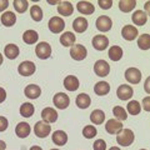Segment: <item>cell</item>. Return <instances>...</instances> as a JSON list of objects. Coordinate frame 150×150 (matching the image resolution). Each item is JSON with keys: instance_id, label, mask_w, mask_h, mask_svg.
<instances>
[{"instance_id": "34", "label": "cell", "mask_w": 150, "mask_h": 150, "mask_svg": "<svg viewBox=\"0 0 150 150\" xmlns=\"http://www.w3.org/2000/svg\"><path fill=\"white\" fill-rule=\"evenodd\" d=\"M126 110H128L130 115H138L142 111V105L137 100H130L128 103V105H126Z\"/></svg>"}, {"instance_id": "25", "label": "cell", "mask_w": 150, "mask_h": 150, "mask_svg": "<svg viewBox=\"0 0 150 150\" xmlns=\"http://www.w3.org/2000/svg\"><path fill=\"white\" fill-rule=\"evenodd\" d=\"M19 53H20V49H19V46L15 44H8L5 48H4V54L10 60L16 59L19 56Z\"/></svg>"}, {"instance_id": "31", "label": "cell", "mask_w": 150, "mask_h": 150, "mask_svg": "<svg viewBox=\"0 0 150 150\" xmlns=\"http://www.w3.org/2000/svg\"><path fill=\"white\" fill-rule=\"evenodd\" d=\"M90 120H91V123L95 124V125L103 124L104 123V120H105V112L103 110H100V109L93 110L91 114H90Z\"/></svg>"}, {"instance_id": "30", "label": "cell", "mask_w": 150, "mask_h": 150, "mask_svg": "<svg viewBox=\"0 0 150 150\" xmlns=\"http://www.w3.org/2000/svg\"><path fill=\"white\" fill-rule=\"evenodd\" d=\"M94 91H95V94H96V95H99V96L106 95V94L110 91L109 83H106V81H99V83H96L95 86H94Z\"/></svg>"}, {"instance_id": "52", "label": "cell", "mask_w": 150, "mask_h": 150, "mask_svg": "<svg viewBox=\"0 0 150 150\" xmlns=\"http://www.w3.org/2000/svg\"><path fill=\"white\" fill-rule=\"evenodd\" d=\"M50 150H59V149H50Z\"/></svg>"}, {"instance_id": "49", "label": "cell", "mask_w": 150, "mask_h": 150, "mask_svg": "<svg viewBox=\"0 0 150 150\" xmlns=\"http://www.w3.org/2000/svg\"><path fill=\"white\" fill-rule=\"evenodd\" d=\"M29 150H43V148H40V146H38V145H34V146H31Z\"/></svg>"}, {"instance_id": "28", "label": "cell", "mask_w": 150, "mask_h": 150, "mask_svg": "<svg viewBox=\"0 0 150 150\" xmlns=\"http://www.w3.org/2000/svg\"><path fill=\"white\" fill-rule=\"evenodd\" d=\"M75 103H76L78 108H80V109H86V108L90 106L91 99H90V96H89L88 94L81 93V94H79V95L76 96V100H75Z\"/></svg>"}, {"instance_id": "14", "label": "cell", "mask_w": 150, "mask_h": 150, "mask_svg": "<svg viewBox=\"0 0 150 150\" xmlns=\"http://www.w3.org/2000/svg\"><path fill=\"white\" fill-rule=\"evenodd\" d=\"M121 36L128 41L135 40L138 38V29L134 25H125L121 29Z\"/></svg>"}, {"instance_id": "9", "label": "cell", "mask_w": 150, "mask_h": 150, "mask_svg": "<svg viewBox=\"0 0 150 150\" xmlns=\"http://www.w3.org/2000/svg\"><path fill=\"white\" fill-rule=\"evenodd\" d=\"M50 131H51V125L44 123V121H38L34 126V133L38 138L41 139L46 138L50 134Z\"/></svg>"}, {"instance_id": "20", "label": "cell", "mask_w": 150, "mask_h": 150, "mask_svg": "<svg viewBox=\"0 0 150 150\" xmlns=\"http://www.w3.org/2000/svg\"><path fill=\"white\" fill-rule=\"evenodd\" d=\"M76 9L83 15H90V14L95 11V8H94L93 3H90V1H79L76 4Z\"/></svg>"}, {"instance_id": "3", "label": "cell", "mask_w": 150, "mask_h": 150, "mask_svg": "<svg viewBox=\"0 0 150 150\" xmlns=\"http://www.w3.org/2000/svg\"><path fill=\"white\" fill-rule=\"evenodd\" d=\"M86 55H88V50L85 46L81 44H76V45L74 44L71 48H70V56H71L74 60H76V62L84 60L86 58Z\"/></svg>"}, {"instance_id": "6", "label": "cell", "mask_w": 150, "mask_h": 150, "mask_svg": "<svg viewBox=\"0 0 150 150\" xmlns=\"http://www.w3.org/2000/svg\"><path fill=\"white\" fill-rule=\"evenodd\" d=\"M94 73H95L98 76H108L110 73V65L108 64V62H105V60H98V62L95 63V65H94Z\"/></svg>"}, {"instance_id": "29", "label": "cell", "mask_w": 150, "mask_h": 150, "mask_svg": "<svg viewBox=\"0 0 150 150\" xmlns=\"http://www.w3.org/2000/svg\"><path fill=\"white\" fill-rule=\"evenodd\" d=\"M108 56H109L110 60H112V62H119L123 58V49L118 45H112L110 46L109 51H108Z\"/></svg>"}, {"instance_id": "1", "label": "cell", "mask_w": 150, "mask_h": 150, "mask_svg": "<svg viewBox=\"0 0 150 150\" xmlns=\"http://www.w3.org/2000/svg\"><path fill=\"white\" fill-rule=\"evenodd\" d=\"M135 135L133 130L130 129H121L118 134H116V143L121 146H129L134 143Z\"/></svg>"}, {"instance_id": "35", "label": "cell", "mask_w": 150, "mask_h": 150, "mask_svg": "<svg viewBox=\"0 0 150 150\" xmlns=\"http://www.w3.org/2000/svg\"><path fill=\"white\" fill-rule=\"evenodd\" d=\"M30 16L34 21H41L43 20V10L39 5H33L30 8Z\"/></svg>"}, {"instance_id": "12", "label": "cell", "mask_w": 150, "mask_h": 150, "mask_svg": "<svg viewBox=\"0 0 150 150\" xmlns=\"http://www.w3.org/2000/svg\"><path fill=\"white\" fill-rule=\"evenodd\" d=\"M116 95L120 100H129L131 96L134 95V90L130 85H126V84H121V85L116 90Z\"/></svg>"}, {"instance_id": "13", "label": "cell", "mask_w": 150, "mask_h": 150, "mask_svg": "<svg viewBox=\"0 0 150 150\" xmlns=\"http://www.w3.org/2000/svg\"><path fill=\"white\" fill-rule=\"evenodd\" d=\"M91 44L94 46V49L103 51V50H105L108 46H109V39H108L105 35H95L93 38Z\"/></svg>"}, {"instance_id": "43", "label": "cell", "mask_w": 150, "mask_h": 150, "mask_svg": "<svg viewBox=\"0 0 150 150\" xmlns=\"http://www.w3.org/2000/svg\"><path fill=\"white\" fill-rule=\"evenodd\" d=\"M143 108H144V110L150 111V96H146L143 99Z\"/></svg>"}, {"instance_id": "2", "label": "cell", "mask_w": 150, "mask_h": 150, "mask_svg": "<svg viewBox=\"0 0 150 150\" xmlns=\"http://www.w3.org/2000/svg\"><path fill=\"white\" fill-rule=\"evenodd\" d=\"M35 54L39 59L41 60H45V59H49L51 56V46L49 43L46 41H40L39 44L36 45L35 48Z\"/></svg>"}, {"instance_id": "51", "label": "cell", "mask_w": 150, "mask_h": 150, "mask_svg": "<svg viewBox=\"0 0 150 150\" xmlns=\"http://www.w3.org/2000/svg\"><path fill=\"white\" fill-rule=\"evenodd\" d=\"M3 60H4V58H3V55H1V53H0V65L3 64Z\"/></svg>"}, {"instance_id": "21", "label": "cell", "mask_w": 150, "mask_h": 150, "mask_svg": "<svg viewBox=\"0 0 150 150\" xmlns=\"http://www.w3.org/2000/svg\"><path fill=\"white\" fill-rule=\"evenodd\" d=\"M30 131H31L30 125L28 124V123H25V121H21V123H19L16 125V128H15V134L20 139H25L28 135L30 134Z\"/></svg>"}, {"instance_id": "15", "label": "cell", "mask_w": 150, "mask_h": 150, "mask_svg": "<svg viewBox=\"0 0 150 150\" xmlns=\"http://www.w3.org/2000/svg\"><path fill=\"white\" fill-rule=\"evenodd\" d=\"M79 86H80V83H79V79L74 75H68L67 78L64 79V88L69 91H76Z\"/></svg>"}, {"instance_id": "37", "label": "cell", "mask_w": 150, "mask_h": 150, "mask_svg": "<svg viewBox=\"0 0 150 150\" xmlns=\"http://www.w3.org/2000/svg\"><path fill=\"white\" fill-rule=\"evenodd\" d=\"M13 5H14V9H15L18 13L23 14L28 10V8H29V1H26V0H14Z\"/></svg>"}, {"instance_id": "4", "label": "cell", "mask_w": 150, "mask_h": 150, "mask_svg": "<svg viewBox=\"0 0 150 150\" xmlns=\"http://www.w3.org/2000/svg\"><path fill=\"white\" fill-rule=\"evenodd\" d=\"M48 28L51 33L54 34H59L65 29V21L60 16H53L50 18V20L48 23Z\"/></svg>"}, {"instance_id": "33", "label": "cell", "mask_w": 150, "mask_h": 150, "mask_svg": "<svg viewBox=\"0 0 150 150\" xmlns=\"http://www.w3.org/2000/svg\"><path fill=\"white\" fill-rule=\"evenodd\" d=\"M135 6H137L135 0H120L119 1V9L123 13H130L131 10H134Z\"/></svg>"}, {"instance_id": "53", "label": "cell", "mask_w": 150, "mask_h": 150, "mask_svg": "<svg viewBox=\"0 0 150 150\" xmlns=\"http://www.w3.org/2000/svg\"><path fill=\"white\" fill-rule=\"evenodd\" d=\"M140 150H146V149H140Z\"/></svg>"}, {"instance_id": "7", "label": "cell", "mask_w": 150, "mask_h": 150, "mask_svg": "<svg viewBox=\"0 0 150 150\" xmlns=\"http://www.w3.org/2000/svg\"><path fill=\"white\" fill-rule=\"evenodd\" d=\"M35 70H36L35 64L33 62H29V60H25V62L20 63L18 67V71L23 76H30V75L35 73Z\"/></svg>"}, {"instance_id": "8", "label": "cell", "mask_w": 150, "mask_h": 150, "mask_svg": "<svg viewBox=\"0 0 150 150\" xmlns=\"http://www.w3.org/2000/svg\"><path fill=\"white\" fill-rule=\"evenodd\" d=\"M125 79L130 84H139L142 80V71L138 68H128L125 71Z\"/></svg>"}, {"instance_id": "46", "label": "cell", "mask_w": 150, "mask_h": 150, "mask_svg": "<svg viewBox=\"0 0 150 150\" xmlns=\"http://www.w3.org/2000/svg\"><path fill=\"white\" fill-rule=\"evenodd\" d=\"M150 78H148L146 80H145V85H144V88H145V91H146L148 94H150Z\"/></svg>"}, {"instance_id": "38", "label": "cell", "mask_w": 150, "mask_h": 150, "mask_svg": "<svg viewBox=\"0 0 150 150\" xmlns=\"http://www.w3.org/2000/svg\"><path fill=\"white\" fill-rule=\"evenodd\" d=\"M138 46L142 50H149L150 49V35L143 34L138 39Z\"/></svg>"}, {"instance_id": "44", "label": "cell", "mask_w": 150, "mask_h": 150, "mask_svg": "<svg viewBox=\"0 0 150 150\" xmlns=\"http://www.w3.org/2000/svg\"><path fill=\"white\" fill-rule=\"evenodd\" d=\"M5 99H6V91H5V89L0 88V104L5 101Z\"/></svg>"}, {"instance_id": "18", "label": "cell", "mask_w": 150, "mask_h": 150, "mask_svg": "<svg viewBox=\"0 0 150 150\" xmlns=\"http://www.w3.org/2000/svg\"><path fill=\"white\" fill-rule=\"evenodd\" d=\"M51 139H53V143L55 145H58V146H63V145L68 143V135L63 130L54 131V134L51 135Z\"/></svg>"}, {"instance_id": "50", "label": "cell", "mask_w": 150, "mask_h": 150, "mask_svg": "<svg viewBox=\"0 0 150 150\" xmlns=\"http://www.w3.org/2000/svg\"><path fill=\"white\" fill-rule=\"evenodd\" d=\"M109 150H120V148H118V146H111Z\"/></svg>"}, {"instance_id": "47", "label": "cell", "mask_w": 150, "mask_h": 150, "mask_svg": "<svg viewBox=\"0 0 150 150\" xmlns=\"http://www.w3.org/2000/svg\"><path fill=\"white\" fill-rule=\"evenodd\" d=\"M5 149H6V144H5V142L0 140V150H5Z\"/></svg>"}, {"instance_id": "17", "label": "cell", "mask_w": 150, "mask_h": 150, "mask_svg": "<svg viewBox=\"0 0 150 150\" xmlns=\"http://www.w3.org/2000/svg\"><path fill=\"white\" fill-rule=\"evenodd\" d=\"M24 94L26 98L29 99H38L40 95H41V89L39 85H35V84H29L25 90H24Z\"/></svg>"}, {"instance_id": "42", "label": "cell", "mask_w": 150, "mask_h": 150, "mask_svg": "<svg viewBox=\"0 0 150 150\" xmlns=\"http://www.w3.org/2000/svg\"><path fill=\"white\" fill-rule=\"evenodd\" d=\"M9 126V123H8V119L5 116H0V133L1 131H5Z\"/></svg>"}, {"instance_id": "24", "label": "cell", "mask_w": 150, "mask_h": 150, "mask_svg": "<svg viewBox=\"0 0 150 150\" xmlns=\"http://www.w3.org/2000/svg\"><path fill=\"white\" fill-rule=\"evenodd\" d=\"M16 23V15L13 11H5L1 15V24L6 28H11Z\"/></svg>"}, {"instance_id": "16", "label": "cell", "mask_w": 150, "mask_h": 150, "mask_svg": "<svg viewBox=\"0 0 150 150\" xmlns=\"http://www.w3.org/2000/svg\"><path fill=\"white\" fill-rule=\"evenodd\" d=\"M121 129H123V124L116 119H109L105 124V130L109 134H118Z\"/></svg>"}, {"instance_id": "27", "label": "cell", "mask_w": 150, "mask_h": 150, "mask_svg": "<svg viewBox=\"0 0 150 150\" xmlns=\"http://www.w3.org/2000/svg\"><path fill=\"white\" fill-rule=\"evenodd\" d=\"M73 29L76 31V33H84V31H86V29H88V20H86L85 18H83V16L76 18L73 21Z\"/></svg>"}, {"instance_id": "26", "label": "cell", "mask_w": 150, "mask_h": 150, "mask_svg": "<svg viewBox=\"0 0 150 150\" xmlns=\"http://www.w3.org/2000/svg\"><path fill=\"white\" fill-rule=\"evenodd\" d=\"M38 39H39V34L35 31V30H26L24 31V34H23V41H24L25 44L28 45H33V44H35Z\"/></svg>"}, {"instance_id": "5", "label": "cell", "mask_w": 150, "mask_h": 150, "mask_svg": "<svg viewBox=\"0 0 150 150\" xmlns=\"http://www.w3.org/2000/svg\"><path fill=\"white\" fill-rule=\"evenodd\" d=\"M53 103L58 109L64 110V109H67V108L69 106V104H70V98L65 93H58V94L54 95Z\"/></svg>"}, {"instance_id": "41", "label": "cell", "mask_w": 150, "mask_h": 150, "mask_svg": "<svg viewBox=\"0 0 150 150\" xmlns=\"http://www.w3.org/2000/svg\"><path fill=\"white\" fill-rule=\"evenodd\" d=\"M99 4V6L101 9H104V10H108V9H110L112 6V0H99L98 1Z\"/></svg>"}, {"instance_id": "23", "label": "cell", "mask_w": 150, "mask_h": 150, "mask_svg": "<svg viewBox=\"0 0 150 150\" xmlns=\"http://www.w3.org/2000/svg\"><path fill=\"white\" fill-rule=\"evenodd\" d=\"M131 20H133L135 25L143 26L146 24V21H148V14H145L143 10H137L131 15Z\"/></svg>"}, {"instance_id": "40", "label": "cell", "mask_w": 150, "mask_h": 150, "mask_svg": "<svg viewBox=\"0 0 150 150\" xmlns=\"http://www.w3.org/2000/svg\"><path fill=\"white\" fill-rule=\"evenodd\" d=\"M94 150H106V143L103 139H98L93 145Z\"/></svg>"}, {"instance_id": "22", "label": "cell", "mask_w": 150, "mask_h": 150, "mask_svg": "<svg viewBox=\"0 0 150 150\" xmlns=\"http://www.w3.org/2000/svg\"><path fill=\"white\" fill-rule=\"evenodd\" d=\"M74 11V6L70 1H60L58 4V13L63 16H70Z\"/></svg>"}, {"instance_id": "36", "label": "cell", "mask_w": 150, "mask_h": 150, "mask_svg": "<svg viewBox=\"0 0 150 150\" xmlns=\"http://www.w3.org/2000/svg\"><path fill=\"white\" fill-rule=\"evenodd\" d=\"M112 114H114L115 119L119 120V121H123V120H126L128 119V112L124 109L123 106H114L112 109Z\"/></svg>"}, {"instance_id": "39", "label": "cell", "mask_w": 150, "mask_h": 150, "mask_svg": "<svg viewBox=\"0 0 150 150\" xmlns=\"http://www.w3.org/2000/svg\"><path fill=\"white\" fill-rule=\"evenodd\" d=\"M96 134H98V130L94 125H86L85 128L83 129V135H84V138H86V139L95 138Z\"/></svg>"}, {"instance_id": "48", "label": "cell", "mask_w": 150, "mask_h": 150, "mask_svg": "<svg viewBox=\"0 0 150 150\" xmlns=\"http://www.w3.org/2000/svg\"><path fill=\"white\" fill-rule=\"evenodd\" d=\"M149 9H150V1H146L145 3V14H148L149 13Z\"/></svg>"}, {"instance_id": "32", "label": "cell", "mask_w": 150, "mask_h": 150, "mask_svg": "<svg viewBox=\"0 0 150 150\" xmlns=\"http://www.w3.org/2000/svg\"><path fill=\"white\" fill-rule=\"evenodd\" d=\"M19 111H20V115L24 118H31L35 112V108L31 103H24V104H21Z\"/></svg>"}, {"instance_id": "11", "label": "cell", "mask_w": 150, "mask_h": 150, "mask_svg": "<svg viewBox=\"0 0 150 150\" xmlns=\"http://www.w3.org/2000/svg\"><path fill=\"white\" fill-rule=\"evenodd\" d=\"M41 119H43L44 123L46 124H51V123H55L58 120V111L53 108H45L41 111Z\"/></svg>"}, {"instance_id": "19", "label": "cell", "mask_w": 150, "mask_h": 150, "mask_svg": "<svg viewBox=\"0 0 150 150\" xmlns=\"http://www.w3.org/2000/svg\"><path fill=\"white\" fill-rule=\"evenodd\" d=\"M75 40H76V36L71 31H65L63 35H60V44L65 48H71L75 44Z\"/></svg>"}, {"instance_id": "10", "label": "cell", "mask_w": 150, "mask_h": 150, "mask_svg": "<svg viewBox=\"0 0 150 150\" xmlns=\"http://www.w3.org/2000/svg\"><path fill=\"white\" fill-rule=\"evenodd\" d=\"M95 25H96V29L99 30V31L106 33V31H109L111 29L112 21H111V19L108 16V15H100L99 18L96 19Z\"/></svg>"}, {"instance_id": "45", "label": "cell", "mask_w": 150, "mask_h": 150, "mask_svg": "<svg viewBox=\"0 0 150 150\" xmlns=\"http://www.w3.org/2000/svg\"><path fill=\"white\" fill-rule=\"evenodd\" d=\"M8 6H9L8 0H0V11H4Z\"/></svg>"}]
</instances>
